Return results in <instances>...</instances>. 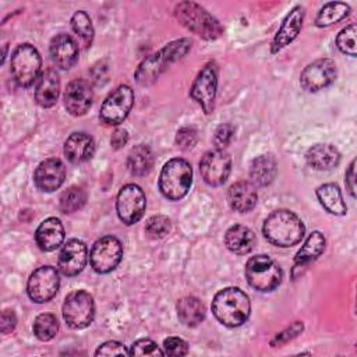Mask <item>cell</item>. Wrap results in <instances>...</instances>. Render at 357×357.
<instances>
[{
  "label": "cell",
  "instance_id": "6da1fadb",
  "mask_svg": "<svg viewBox=\"0 0 357 357\" xmlns=\"http://www.w3.org/2000/svg\"><path fill=\"white\" fill-rule=\"evenodd\" d=\"M304 223L301 219L287 209L273 211L264 222L262 233L265 238L276 247H291L304 237Z\"/></svg>",
  "mask_w": 357,
  "mask_h": 357
},
{
  "label": "cell",
  "instance_id": "7a4b0ae2",
  "mask_svg": "<svg viewBox=\"0 0 357 357\" xmlns=\"http://www.w3.org/2000/svg\"><path fill=\"white\" fill-rule=\"evenodd\" d=\"M250 298L238 287H226L216 293L212 300L215 318L229 328L243 325L250 315Z\"/></svg>",
  "mask_w": 357,
  "mask_h": 357
},
{
  "label": "cell",
  "instance_id": "3957f363",
  "mask_svg": "<svg viewBox=\"0 0 357 357\" xmlns=\"http://www.w3.org/2000/svg\"><path fill=\"white\" fill-rule=\"evenodd\" d=\"M191 49L190 39H177L146 57L135 71V79L141 85L152 84L170 64L184 57Z\"/></svg>",
  "mask_w": 357,
  "mask_h": 357
},
{
  "label": "cell",
  "instance_id": "277c9868",
  "mask_svg": "<svg viewBox=\"0 0 357 357\" xmlns=\"http://www.w3.org/2000/svg\"><path fill=\"white\" fill-rule=\"evenodd\" d=\"M174 15L181 25L206 40L218 39L223 33L220 22L194 1L178 3L174 7Z\"/></svg>",
  "mask_w": 357,
  "mask_h": 357
},
{
  "label": "cell",
  "instance_id": "5b68a950",
  "mask_svg": "<svg viewBox=\"0 0 357 357\" xmlns=\"http://www.w3.org/2000/svg\"><path fill=\"white\" fill-rule=\"evenodd\" d=\"M192 183L191 165L181 158L165 163L159 174V190L167 199L177 201L187 195Z\"/></svg>",
  "mask_w": 357,
  "mask_h": 357
},
{
  "label": "cell",
  "instance_id": "8992f818",
  "mask_svg": "<svg viewBox=\"0 0 357 357\" xmlns=\"http://www.w3.org/2000/svg\"><path fill=\"white\" fill-rule=\"evenodd\" d=\"M245 279L248 284L262 293L275 290L282 282V269L269 255L251 257L245 264Z\"/></svg>",
  "mask_w": 357,
  "mask_h": 357
},
{
  "label": "cell",
  "instance_id": "52a82bcc",
  "mask_svg": "<svg viewBox=\"0 0 357 357\" xmlns=\"http://www.w3.org/2000/svg\"><path fill=\"white\" fill-rule=\"evenodd\" d=\"M42 59L36 47L22 43L15 47L11 54V75L17 85L22 88L31 86L40 77Z\"/></svg>",
  "mask_w": 357,
  "mask_h": 357
},
{
  "label": "cell",
  "instance_id": "ba28073f",
  "mask_svg": "<svg viewBox=\"0 0 357 357\" xmlns=\"http://www.w3.org/2000/svg\"><path fill=\"white\" fill-rule=\"evenodd\" d=\"M95 317V304L92 296L85 290L70 293L63 304V318L73 329L86 328Z\"/></svg>",
  "mask_w": 357,
  "mask_h": 357
},
{
  "label": "cell",
  "instance_id": "9c48e42d",
  "mask_svg": "<svg viewBox=\"0 0 357 357\" xmlns=\"http://www.w3.org/2000/svg\"><path fill=\"white\" fill-rule=\"evenodd\" d=\"M134 105V92L128 85H119L103 100L99 117L109 126H117L128 116Z\"/></svg>",
  "mask_w": 357,
  "mask_h": 357
},
{
  "label": "cell",
  "instance_id": "30bf717a",
  "mask_svg": "<svg viewBox=\"0 0 357 357\" xmlns=\"http://www.w3.org/2000/svg\"><path fill=\"white\" fill-rule=\"evenodd\" d=\"M60 286V278L56 268L43 265L35 269L26 283V293L33 303L42 304L50 301Z\"/></svg>",
  "mask_w": 357,
  "mask_h": 357
},
{
  "label": "cell",
  "instance_id": "8fae6325",
  "mask_svg": "<svg viewBox=\"0 0 357 357\" xmlns=\"http://www.w3.org/2000/svg\"><path fill=\"white\" fill-rule=\"evenodd\" d=\"M216 88H218V68L215 63L209 61L199 70L190 89L191 98L202 107V110L206 114H209L213 110Z\"/></svg>",
  "mask_w": 357,
  "mask_h": 357
},
{
  "label": "cell",
  "instance_id": "7c38bea8",
  "mask_svg": "<svg viewBox=\"0 0 357 357\" xmlns=\"http://www.w3.org/2000/svg\"><path fill=\"white\" fill-rule=\"evenodd\" d=\"M146 206L145 194L137 184H126L120 188L116 198V209L120 220L126 225L137 223Z\"/></svg>",
  "mask_w": 357,
  "mask_h": 357
},
{
  "label": "cell",
  "instance_id": "4fadbf2b",
  "mask_svg": "<svg viewBox=\"0 0 357 357\" xmlns=\"http://www.w3.org/2000/svg\"><path fill=\"white\" fill-rule=\"evenodd\" d=\"M123 258V245L119 238L105 236L95 241L91 250V265L98 273H109L120 264Z\"/></svg>",
  "mask_w": 357,
  "mask_h": 357
},
{
  "label": "cell",
  "instance_id": "5bb4252c",
  "mask_svg": "<svg viewBox=\"0 0 357 357\" xmlns=\"http://www.w3.org/2000/svg\"><path fill=\"white\" fill-rule=\"evenodd\" d=\"M231 170V158L225 149H212L199 160V172L204 181L212 187L222 185Z\"/></svg>",
  "mask_w": 357,
  "mask_h": 357
},
{
  "label": "cell",
  "instance_id": "9a60e30c",
  "mask_svg": "<svg viewBox=\"0 0 357 357\" xmlns=\"http://www.w3.org/2000/svg\"><path fill=\"white\" fill-rule=\"evenodd\" d=\"M336 78V64L331 59H319L310 63L300 75L301 86L308 92H318L329 86Z\"/></svg>",
  "mask_w": 357,
  "mask_h": 357
},
{
  "label": "cell",
  "instance_id": "2e32d148",
  "mask_svg": "<svg viewBox=\"0 0 357 357\" xmlns=\"http://www.w3.org/2000/svg\"><path fill=\"white\" fill-rule=\"evenodd\" d=\"M86 261H88L86 245L81 240L71 238L63 245L59 254L57 266L64 276H75L85 268Z\"/></svg>",
  "mask_w": 357,
  "mask_h": 357
},
{
  "label": "cell",
  "instance_id": "e0dca14e",
  "mask_svg": "<svg viewBox=\"0 0 357 357\" xmlns=\"http://www.w3.org/2000/svg\"><path fill=\"white\" fill-rule=\"evenodd\" d=\"M63 99H64V106L70 114L82 116L89 110L92 105V99H93L92 86L85 79H81V78L73 79L67 85Z\"/></svg>",
  "mask_w": 357,
  "mask_h": 357
},
{
  "label": "cell",
  "instance_id": "ac0fdd59",
  "mask_svg": "<svg viewBox=\"0 0 357 357\" xmlns=\"http://www.w3.org/2000/svg\"><path fill=\"white\" fill-rule=\"evenodd\" d=\"M66 178V167L57 158L45 159L38 165L33 173V181L42 191L52 192L57 190Z\"/></svg>",
  "mask_w": 357,
  "mask_h": 357
},
{
  "label": "cell",
  "instance_id": "d6986e66",
  "mask_svg": "<svg viewBox=\"0 0 357 357\" xmlns=\"http://www.w3.org/2000/svg\"><path fill=\"white\" fill-rule=\"evenodd\" d=\"M49 53L53 64L61 70H70L78 60V46L67 33H59L50 40Z\"/></svg>",
  "mask_w": 357,
  "mask_h": 357
},
{
  "label": "cell",
  "instance_id": "ffe728a7",
  "mask_svg": "<svg viewBox=\"0 0 357 357\" xmlns=\"http://www.w3.org/2000/svg\"><path fill=\"white\" fill-rule=\"evenodd\" d=\"M303 20H304V10L300 6H296L283 20L282 25L279 26L272 45H271V52L278 53L283 47H286L290 42L296 39V36L300 33L301 26H303Z\"/></svg>",
  "mask_w": 357,
  "mask_h": 357
},
{
  "label": "cell",
  "instance_id": "44dd1931",
  "mask_svg": "<svg viewBox=\"0 0 357 357\" xmlns=\"http://www.w3.org/2000/svg\"><path fill=\"white\" fill-rule=\"evenodd\" d=\"M64 236V227L60 219L47 218L38 226L35 231V241L42 251L49 252L61 245Z\"/></svg>",
  "mask_w": 357,
  "mask_h": 357
},
{
  "label": "cell",
  "instance_id": "7402d4cb",
  "mask_svg": "<svg viewBox=\"0 0 357 357\" xmlns=\"http://www.w3.org/2000/svg\"><path fill=\"white\" fill-rule=\"evenodd\" d=\"M258 194L255 185L250 181H237L230 185L227 191V202L236 212L245 213L257 205Z\"/></svg>",
  "mask_w": 357,
  "mask_h": 357
},
{
  "label": "cell",
  "instance_id": "603a6c76",
  "mask_svg": "<svg viewBox=\"0 0 357 357\" xmlns=\"http://www.w3.org/2000/svg\"><path fill=\"white\" fill-rule=\"evenodd\" d=\"M95 142L86 132H73L64 142V155L71 163H84L92 158Z\"/></svg>",
  "mask_w": 357,
  "mask_h": 357
},
{
  "label": "cell",
  "instance_id": "cb8c5ba5",
  "mask_svg": "<svg viewBox=\"0 0 357 357\" xmlns=\"http://www.w3.org/2000/svg\"><path fill=\"white\" fill-rule=\"evenodd\" d=\"M60 93V78L53 68L45 70L36 81L35 99L42 107H52Z\"/></svg>",
  "mask_w": 357,
  "mask_h": 357
},
{
  "label": "cell",
  "instance_id": "d4e9b609",
  "mask_svg": "<svg viewBox=\"0 0 357 357\" xmlns=\"http://www.w3.org/2000/svg\"><path fill=\"white\" fill-rule=\"evenodd\" d=\"M307 163L317 170H331L340 162V152L331 144H317L305 153Z\"/></svg>",
  "mask_w": 357,
  "mask_h": 357
},
{
  "label": "cell",
  "instance_id": "484cf974",
  "mask_svg": "<svg viewBox=\"0 0 357 357\" xmlns=\"http://www.w3.org/2000/svg\"><path fill=\"white\" fill-rule=\"evenodd\" d=\"M226 247L238 255L248 254L255 245V234L251 229L243 225H234L225 234Z\"/></svg>",
  "mask_w": 357,
  "mask_h": 357
},
{
  "label": "cell",
  "instance_id": "4316f807",
  "mask_svg": "<svg viewBox=\"0 0 357 357\" xmlns=\"http://www.w3.org/2000/svg\"><path fill=\"white\" fill-rule=\"evenodd\" d=\"M278 173L276 160L272 155H259L257 156L250 166V178L252 184L259 187L269 185Z\"/></svg>",
  "mask_w": 357,
  "mask_h": 357
},
{
  "label": "cell",
  "instance_id": "83f0119b",
  "mask_svg": "<svg viewBox=\"0 0 357 357\" xmlns=\"http://www.w3.org/2000/svg\"><path fill=\"white\" fill-rule=\"evenodd\" d=\"M177 317L185 326H195L205 318L202 301L194 296H185L177 301Z\"/></svg>",
  "mask_w": 357,
  "mask_h": 357
},
{
  "label": "cell",
  "instance_id": "f1b7e54d",
  "mask_svg": "<svg viewBox=\"0 0 357 357\" xmlns=\"http://www.w3.org/2000/svg\"><path fill=\"white\" fill-rule=\"evenodd\" d=\"M317 197L321 202V205L332 215L343 216L347 212V206L343 201L342 192L339 187L333 183L322 184L317 188Z\"/></svg>",
  "mask_w": 357,
  "mask_h": 357
},
{
  "label": "cell",
  "instance_id": "f546056e",
  "mask_svg": "<svg viewBox=\"0 0 357 357\" xmlns=\"http://www.w3.org/2000/svg\"><path fill=\"white\" fill-rule=\"evenodd\" d=\"M153 162L155 158L151 148L144 144H139L130 151L127 158V167L130 173L134 176H145L151 172Z\"/></svg>",
  "mask_w": 357,
  "mask_h": 357
},
{
  "label": "cell",
  "instance_id": "4dcf8cb0",
  "mask_svg": "<svg viewBox=\"0 0 357 357\" xmlns=\"http://www.w3.org/2000/svg\"><path fill=\"white\" fill-rule=\"evenodd\" d=\"M325 237L321 231H312L307 240L304 241L303 247L297 251L294 258V268L304 266L305 264L317 259L325 250Z\"/></svg>",
  "mask_w": 357,
  "mask_h": 357
},
{
  "label": "cell",
  "instance_id": "1f68e13d",
  "mask_svg": "<svg viewBox=\"0 0 357 357\" xmlns=\"http://www.w3.org/2000/svg\"><path fill=\"white\" fill-rule=\"evenodd\" d=\"M350 7L346 3L342 1H331L322 6L319 10L317 18H315V25L319 28L329 26L332 24L339 22L340 20L346 18L350 14Z\"/></svg>",
  "mask_w": 357,
  "mask_h": 357
},
{
  "label": "cell",
  "instance_id": "d6a6232c",
  "mask_svg": "<svg viewBox=\"0 0 357 357\" xmlns=\"http://www.w3.org/2000/svg\"><path fill=\"white\" fill-rule=\"evenodd\" d=\"M86 202V194L81 187H68L59 198V208L63 213H73L79 211Z\"/></svg>",
  "mask_w": 357,
  "mask_h": 357
},
{
  "label": "cell",
  "instance_id": "836d02e7",
  "mask_svg": "<svg viewBox=\"0 0 357 357\" xmlns=\"http://www.w3.org/2000/svg\"><path fill=\"white\" fill-rule=\"evenodd\" d=\"M32 328H33V335L39 340L47 342L56 336L59 331V322L53 314L43 312L35 318Z\"/></svg>",
  "mask_w": 357,
  "mask_h": 357
},
{
  "label": "cell",
  "instance_id": "e575fe53",
  "mask_svg": "<svg viewBox=\"0 0 357 357\" xmlns=\"http://www.w3.org/2000/svg\"><path fill=\"white\" fill-rule=\"evenodd\" d=\"M71 26L77 36L82 40L85 47L91 46L93 39V25L89 15L85 11L79 10L71 17Z\"/></svg>",
  "mask_w": 357,
  "mask_h": 357
},
{
  "label": "cell",
  "instance_id": "d590c367",
  "mask_svg": "<svg viewBox=\"0 0 357 357\" xmlns=\"http://www.w3.org/2000/svg\"><path fill=\"white\" fill-rule=\"evenodd\" d=\"M144 230H145V234L149 238H155V240L163 238L170 233L172 222L167 216L156 215V216H152L146 220Z\"/></svg>",
  "mask_w": 357,
  "mask_h": 357
},
{
  "label": "cell",
  "instance_id": "8d00e7d4",
  "mask_svg": "<svg viewBox=\"0 0 357 357\" xmlns=\"http://www.w3.org/2000/svg\"><path fill=\"white\" fill-rule=\"evenodd\" d=\"M336 46L344 54L356 56V25L350 24L344 26L336 36Z\"/></svg>",
  "mask_w": 357,
  "mask_h": 357
},
{
  "label": "cell",
  "instance_id": "74e56055",
  "mask_svg": "<svg viewBox=\"0 0 357 357\" xmlns=\"http://www.w3.org/2000/svg\"><path fill=\"white\" fill-rule=\"evenodd\" d=\"M165 351L151 339H138L130 347V356H163Z\"/></svg>",
  "mask_w": 357,
  "mask_h": 357
},
{
  "label": "cell",
  "instance_id": "f35d334b",
  "mask_svg": "<svg viewBox=\"0 0 357 357\" xmlns=\"http://www.w3.org/2000/svg\"><path fill=\"white\" fill-rule=\"evenodd\" d=\"M197 141H198V134L194 127H190V126L181 127L176 134V144L183 151H188L194 148Z\"/></svg>",
  "mask_w": 357,
  "mask_h": 357
},
{
  "label": "cell",
  "instance_id": "ab89813d",
  "mask_svg": "<svg viewBox=\"0 0 357 357\" xmlns=\"http://www.w3.org/2000/svg\"><path fill=\"white\" fill-rule=\"evenodd\" d=\"M303 322H294L290 326H287L284 331H282L280 333H276L275 337L271 340L272 346H282L284 343H287L289 340L294 339L297 335H300L303 332Z\"/></svg>",
  "mask_w": 357,
  "mask_h": 357
},
{
  "label": "cell",
  "instance_id": "60d3db41",
  "mask_svg": "<svg viewBox=\"0 0 357 357\" xmlns=\"http://www.w3.org/2000/svg\"><path fill=\"white\" fill-rule=\"evenodd\" d=\"M234 127L231 124H222L216 128L213 135V144L218 149H225L233 139Z\"/></svg>",
  "mask_w": 357,
  "mask_h": 357
},
{
  "label": "cell",
  "instance_id": "b9f144b4",
  "mask_svg": "<svg viewBox=\"0 0 357 357\" xmlns=\"http://www.w3.org/2000/svg\"><path fill=\"white\" fill-rule=\"evenodd\" d=\"M163 351L169 356H185L188 353V344L180 337H167L163 342Z\"/></svg>",
  "mask_w": 357,
  "mask_h": 357
},
{
  "label": "cell",
  "instance_id": "7bdbcfd3",
  "mask_svg": "<svg viewBox=\"0 0 357 357\" xmlns=\"http://www.w3.org/2000/svg\"><path fill=\"white\" fill-rule=\"evenodd\" d=\"M95 356H130V350L120 342L109 340L96 349Z\"/></svg>",
  "mask_w": 357,
  "mask_h": 357
},
{
  "label": "cell",
  "instance_id": "ee69618b",
  "mask_svg": "<svg viewBox=\"0 0 357 357\" xmlns=\"http://www.w3.org/2000/svg\"><path fill=\"white\" fill-rule=\"evenodd\" d=\"M15 324H17V318H15V314L14 311L11 310H4L1 312V333H8L11 331H14L15 328Z\"/></svg>",
  "mask_w": 357,
  "mask_h": 357
},
{
  "label": "cell",
  "instance_id": "f6af8a7d",
  "mask_svg": "<svg viewBox=\"0 0 357 357\" xmlns=\"http://www.w3.org/2000/svg\"><path fill=\"white\" fill-rule=\"evenodd\" d=\"M128 141V132L124 128H117L110 138V144L114 149H120L123 148Z\"/></svg>",
  "mask_w": 357,
  "mask_h": 357
},
{
  "label": "cell",
  "instance_id": "bcb514c9",
  "mask_svg": "<svg viewBox=\"0 0 357 357\" xmlns=\"http://www.w3.org/2000/svg\"><path fill=\"white\" fill-rule=\"evenodd\" d=\"M354 166H356V160H353L350 163V166H349V169L346 172V180H344L346 187H347V190H349L351 197L356 195V172H354Z\"/></svg>",
  "mask_w": 357,
  "mask_h": 357
}]
</instances>
